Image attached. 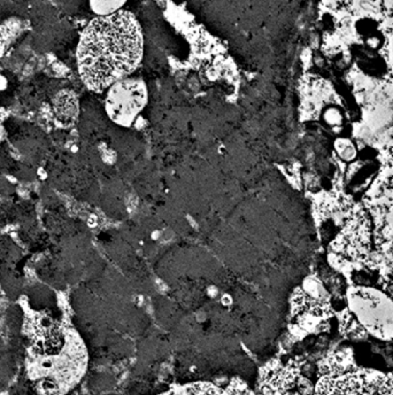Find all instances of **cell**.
Masks as SVG:
<instances>
[{
	"label": "cell",
	"mask_w": 393,
	"mask_h": 395,
	"mask_svg": "<svg viewBox=\"0 0 393 395\" xmlns=\"http://www.w3.org/2000/svg\"><path fill=\"white\" fill-rule=\"evenodd\" d=\"M369 211L374 222L376 254L393 276V177L382 178L368 194Z\"/></svg>",
	"instance_id": "cell-3"
},
{
	"label": "cell",
	"mask_w": 393,
	"mask_h": 395,
	"mask_svg": "<svg viewBox=\"0 0 393 395\" xmlns=\"http://www.w3.org/2000/svg\"><path fill=\"white\" fill-rule=\"evenodd\" d=\"M160 395H252L243 387L216 385L213 383H194L177 386Z\"/></svg>",
	"instance_id": "cell-7"
},
{
	"label": "cell",
	"mask_w": 393,
	"mask_h": 395,
	"mask_svg": "<svg viewBox=\"0 0 393 395\" xmlns=\"http://www.w3.org/2000/svg\"><path fill=\"white\" fill-rule=\"evenodd\" d=\"M25 371L36 395H68L86 376L89 353L83 338L67 321L22 305Z\"/></svg>",
	"instance_id": "cell-1"
},
{
	"label": "cell",
	"mask_w": 393,
	"mask_h": 395,
	"mask_svg": "<svg viewBox=\"0 0 393 395\" xmlns=\"http://www.w3.org/2000/svg\"><path fill=\"white\" fill-rule=\"evenodd\" d=\"M347 305L365 330L393 338V301L385 294L365 286L352 288L347 290Z\"/></svg>",
	"instance_id": "cell-4"
},
{
	"label": "cell",
	"mask_w": 393,
	"mask_h": 395,
	"mask_svg": "<svg viewBox=\"0 0 393 395\" xmlns=\"http://www.w3.org/2000/svg\"><path fill=\"white\" fill-rule=\"evenodd\" d=\"M148 86L141 78L127 77L107 90L105 110L121 126H130L148 104Z\"/></svg>",
	"instance_id": "cell-6"
},
{
	"label": "cell",
	"mask_w": 393,
	"mask_h": 395,
	"mask_svg": "<svg viewBox=\"0 0 393 395\" xmlns=\"http://www.w3.org/2000/svg\"><path fill=\"white\" fill-rule=\"evenodd\" d=\"M315 395H393V379L368 371L329 370L319 379Z\"/></svg>",
	"instance_id": "cell-5"
},
{
	"label": "cell",
	"mask_w": 393,
	"mask_h": 395,
	"mask_svg": "<svg viewBox=\"0 0 393 395\" xmlns=\"http://www.w3.org/2000/svg\"><path fill=\"white\" fill-rule=\"evenodd\" d=\"M124 1H91L90 7L97 16H108L120 12Z\"/></svg>",
	"instance_id": "cell-9"
},
{
	"label": "cell",
	"mask_w": 393,
	"mask_h": 395,
	"mask_svg": "<svg viewBox=\"0 0 393 395\" xmlns=\"http://www.w3.org/2000/svg\"><path fill=\"white\" fill-rule=\"evenodd\" d=\"M144 55V36L139 20L121 9L95 16L77 44V68L88 89L102 93L139 69Z\"/></svg>",
	"instance_id": "cell-2"
},
{
	"label": "cell",
	"mask_w": 393,
	"mask_h": 395,
	"mask_svg": "<svg viewBox=\"0 0 393 395\" xmlns=\"http://www.w3.org/2000/svg\"><path fill=\"white\" fill-rule=\"evenodd\" d=\"M53 114L61 126L74 124L78 117V100L71 91H61L52 102Z\"/></svg>",
	"instance_id": "cell-8"
}]
</instances>
